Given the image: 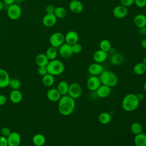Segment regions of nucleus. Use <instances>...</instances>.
<instances>
[{"mask_svg": "<svg viewBox=\"0 0 146 146\" xmlns=\"http://www.w3.org/2000/svg\"><path fill=\"white\" fill-rule=\"evenodd\" d=\"M75 107V99L68 95H63L59 100L58 110L63 116H68L72 113Z\"/></svg>", "mask_w": 146, "mask_h": 146, "instance_id": "nucleus-1", "label": "nucleus"}, {"mask_svg": "<svg viewBox=\"0 0 146 146\" xmlns=\"http://www.w3.org/2000/svg\"><path fill=\"white\" fill-rule=\"evenodd\" d=\"M139 100L136 94L130 93L127 94L123 99L121 105L123 108L127 112L136 110L139 105Z\"/></svg>", "mask_w": 146, "mask_h": 146, "instance_id": "nucleus-2", "label": "nucleus"}, {"mask_svg": "<svg viewBox=\"0 0 146 146\" xmlns=\"http://www.w3.org/2000/svg\"><path fill=\"white\" fill-rule=\"evenodd\" d=\"M101 83L110 87H113L116 86L118 82L117 75L113 72L109 70H104L99 76Z\"/></svg>", "mask_w": 146, "mask_h": 146, "instance_id": "nucleus-3", "label": "nucleus"}, {"mask_svg": "<svg viewBox=\"0 0 146 146\" xmlns=\"http://www.w3.org/2000/svg\"><path fill=\"white\" fill-rule=\"evenodd\" d=\"M46 67L48 73L53 76L59 75L62 74L64 70V66L63 62L56 59L50 60Z\"/></svg>", "mask_w": 146, "mask_h": 146, "instance_id": "nucleus-4", "label": "nucleus"}, {"mask_svg": "<svg viewBox=\"0 0 146 146\" xmlns=\"http://www.w3.org/2000/svg\"><path fill=\"white\" fill-rule=\"evenodd\" d=\"M7 14L10 19L13 21L17 20L22 15V9L17 4L13 3L9 5L7 9Z\"/></svg>", "mask_w": 146, "mask_h": 146, "instance_id": "nucleus-5", "label": "nucleus"}, {"mask_svg": "<svg viewBox=\"0 0 146 146\" xmlns=\"http://www.w3.org/2000/svg\"><path fill=\"white\" fill-rule=\"evenodd\" d=\"M49 41L51 46L58 48L65 42L64 35L60 32L54 33L50 36Z\"/></svg>", "mask_w": 146, "mask_h": 146, "instance_id": "nucleus-6", "label": "nucleus"}, {"mask_svg": "<svg viewBox=\"0 0 146 146\" xmlns=\"http://www.w3.org/2000/svg\"><path fill=\"white\" fill-rule=\"evenodd\" d=\"M82 94V88L81 86L78 83H71L69 86L68 94L74 99L79 98Z\"/></svg>", "mask_w": 146, "mask_h": 146, "instance_id": "nucleus-7", "label": "nucleus"}, {"mask_svg": "<svg viewBox=\"0 0 146 146\" xmlns=\"http://www.w3.org/2000/svg\"><path fill=\"white\" fill-rule=\"evenodd\" d=\"M128 13L127 7L120 5L115 7L112 10L113 16L117 19H122L125 17Z\"/></svg>", "mask_w": 146, "mask_h": 146, "instance_id": "nucleus-8", "label": "nucleus"}, {"mask_svg": "<svg viewBox=\"0 0 146 146\" xmlns=\"http://www.w3.org/2000/svg\"><path fill=\"white\" fill-rule=\"evenodd\" d=\"M102 84L100 80L97 76H92L90 77L87 81V87L90 91H96Z\"/></svg>", "mask_w": 146, "mask_h": 146, "instance_id": "nucleus-9", "label": "nucleus"}, {"mask_svg": "<svg viewBox=\"0 0 146 146\" xmlns=\"http://www.w3.org/2000/svg\"><path fill=\"white\" fill-rule=\"evenodd\" d=\"M59 53L61 57L64 59H68L70 58L73 53L71 49V46L64 43L59 47Z\"/></svg>", "mask_w": 146, "mask_h": 146, "instance_id": "nucleus-10", "label": "nucleus"}, {"mask_svg": "<svg viewBox=\"0 0 146 146\" xmlns=\"http://www.w3.org/2000/svg\"><path fill=\"white\" fill-rule=\"evenodd\" d=\"M8 146H19L21 142V137L19 133L11 132L7 137Z\"/></svg>", "mask_w": 146, "mask_h": 146, "instance_id": "nucleus-11", "label": "nucleus"}, {"mask_svg": "<svg viewBox=\"0 0 146 146\" xmlns=\"http://www.w3.org/2000/svg\"><path fill=\"white\" fill-rule=\"evenodd\" d=\"M56 21L57 18L54 13H47L42 19L43 25L47 27H51L54 26Z\"/></svg>", "mask_w": 146, "mask_h": 146, "instance_id": "nucleus-12", "label": "nucleus"}, {"mask_svg": "<svg viewBox=\"0 0 146 146\" xmlns=\"http://www.w3.org/2000/svg\"><path fill=\"white\" fill-rule=\"evenodd\" d=\"M79 38V35L75 31H69L64 35L66 43L71 46L76 43H78Z\"/></svg>", "mask_w": 146, "mask_h": 146, "instance_id": "nucleus-13", "label": "nucleus"}, {"mask_svg": "<svg viewBox=\"0 0 146 146\" xmlns=\"http://www.w3.org/2000/svg\"><path fill=\"white\" fill-rule=\"evenodd\" d=\"M88 71L90 74L94 76H98L100 75L104 71V68L100 63L95 62L88 66Z\"/></svg>", "mask_w": 146, "mask_h": 146, "instance_id": "nucleus-14", "label": "nucleus"}, {"mask_svg": "<svg viewBox=\"0 0 146 146\" xmlns=\"http://www.w3.org/2000/svg\"><path fill=\"white\" fill-rule=\"evenodd\" d=\"M10 80L8 72L4 69L0 68V88H6L9 86Z\"/></svg>", "mask_w": 146, "mask_h": 146, "instance_id": "nucleus-15", "label": "nucleus"}, {"mask_svg": "<svg viewBox=\"0 0 146 146\" xmlns=\"http://www.w3.org/2000/svg\"><path fill=\"white\" fill-rule=\"evenodd\" d=\"M95 91L99 98H105L110 95L111 90V87L102 84Z\"/></svg>", "mask_w": 146, "mask_h": 146, "instance_id": "nucleus-16", "label": "nucleus"}, {"mask_svg": "<svg viewBox=\"0 0 146 146\" xmlns=\"http://www.w3.org/2000/svg\"><path fill=\"white\" fill-rule=\"evenodd\" d=\"M69 9L75 14H79L83 10V5L79 0L71 1L69 3Z\"/></svg>", "mask_w": 146, "mask_h": 146, "instance_id": "nucleus-17", "label": "nucleus"}, {"mask_svg": "<svg viewBox=\"0 0 146 146\" xmlns=\"http://www.w3.org/2000/svg\"><path fill=\"white\" fill-rule=\"evenodd\" d=\"M47 98L51 102H57L59 101L62 95L58 91L57 88H52L48 90L47 92Z\"/></svg>", "mask_w": 146, "mask_h": 146, "instance_id": "nucleus-18", "label": "nucleus"}, {"mask_svg": "<svg viewBox=\"0 0 146 146\" xmlns=\"http://www.w3.org/2000/svg\"><path fill=\"white\" fill-rule=\"evenodd\" d=\"M107 58V52L102 50H98L93 54V59L96 63H102L106 61Z\"/></svg>", "mask_w": 146, "mask_h": 146, "instance_id": "nucleus-19", "label": "nucleus"}, {"mask_svg": "<svg viewBox=\"0 0 146 146\" xmlns=\"http://www.w3.org/2000/svg\"><path fill=\"white\" fill-rule=\"evenodd\" d=\"M9 98L13 103L18 104L22 101L23 95L19 90H13L10 94Z\"/></svg>", "mask_w": 146, "mask_h": 146, "instance_id": "nucleus-20", "label": "nucleus"}, {"mask_svg": "<svg viewBox=\"0 0 146 146\" xmlns=\"http://www.w3.org/2000/svg\"><path fill=\"white\" fill-rule=\"evenodd\" d=\"M133 23L137 27L146 26V15L143 14H138L133 18Z\"/></svg>", "mask_w": 146, "mask_h": 146, "instance_id": "nucleus-21", "label": "nucleus"}, {"mask_svg": "<svg viewBox=\"0 0 146 146\" xmlns=\"http://www.w3.org/2000/svg\"><path fill=\"white\" fill-rule=\"evenodd\" d=\"M110 61V63L113 65H120L124 61V56L120 52H115L111 56Z\"/></svg>", "mask_w": 146, "mask_h": 146, "instance_id": "nucleus-22", "label": "nucleus"}, {"mask_svg": "<svg viewBox=\"0 0 146 146\" xmlns=\"http://www.w3.org/2000/svg\"><path fill=\"white\" fill-rule=\"evenodd\" d=\"M35 63L38 66H46L49 62V59L46 54H38L35 57Z\"/></svg>", "mask_w": 146, "mask_h": 146, "instance_id": "nucleus-23", "label": "nucleus"}, {"mask_svg": "<svg viewBox=\"0 0 146 146\" xmlns=\"http://www.w3.org/2000/svg\"><path fill=\"white\" fill-rule=\"evenodd\" d=\"M133 141L136 146H146V134L141 132L136 135Z\"/></svg>", "mask_w": 146, "mask_h": 146, "instance_id": "nucleus-24", "label": "nucleus"}, {"mask_svg": "<svg viewBox=\"0 0 146 146\" xmlns=\"http://www.w3.org/2000/svg\"><path fill=\"white\" fill-rule=\"evenodd\" d=\"M69 84L64 80H62L58 84L57 90L60 92L62 96L68 94L69 89Z\"/></svg>", "mask_w": 146, "mask_h": 146, "instance_id": "nucleus-25", "label": "nucleus"}, {"mask_svg": "<svg viewBox=\"0 0 146 146\" xmlns=\"http://www.w3.org/2000/svg\"><path fill=\"white\" fill-rule=\"evenodd\" d=\"M133 72L137 75H141L146 72V66L143 62L136 63L133 67Z\"/></svg>", "mask_w": 146, "mask_h": 146, "instance_id": "nucleus-26", "label": "nucleus"}, {"mask_svg": "<svg viewBox=\"0 0 146 146\" xmlns=\"http://www.w3.org/2000/svg\"><path fill=\"white\" fill-rule=\"evenodd\" d=\"M32 140L34 144L36 146H43L46 143V137L41 133L35 134Z\"/></svg>", "mask_w": 146, "mask_h": 146, "instance_id": "nucleus-27", "label": "nucleus"}, {"mask_svg": "<svg viewBox=\"0 0 146 146\" xmlns=\"http://www.w3.org/2000/svg\"><path fill=\"white\" fill-rule=\"evenodd\" d=\"M112 119L111 115L106 112L101 113L98 116L99 121L103 124H107L111 122Z\"/></svg>", "mask_w": 146, "mask_h": 146, "instance_id": "nucleus-28", "label": "nucleus"}, {"mask_svg": "<svg viewBox=\"0 0 146 146\" xmlns=\"http://www.w3.org/2000/svg\"><path fill=\"white\" fill-rule=\"evenodd\" d=\"M55 82L54 76L50 74H47L42 76V83L46 87L51 86Z\"/></svg>", "mask_w": 146, "mask_h": 146, "instance_id": "nucleus-29", "label": "nucleus"}, {"mask_svg": "<svg viewBox=\"0 0 146 146\" xmlns=\"http://www.w3.org/2000/svg\"><path fill=\"white\" fill-rule=\"evenodd\" d=\"M46 55L48 58V59H49V60L55 59L58 55L57 48L51 46L47 49L46 52Z\"/></svg>", "mask_w": 146, "mask_h": 146, "instance_id": "nucleus-30", "label": "nucleus"}, {"mask_svg": "<svg viewBox=\"0 0 146 146\" xmlns=\"http://www.w3.org/2000/svg\"><path fill=\"white\" fill-rule=\"evenodd\" d=\"M130 130L133 134L136 135L143 132V126L138 122H134L131 124Z\"/></svg>", "mask_w": 146, "mask_h": 146, "instance_id": "nucleus-31", "label": "nucleus"}, {"mask_svg": "<svg viewBox=\"0 0 146 146\" xmlns=\"http://www.w3.org/2000/svg\"><path fill=\"white\" fill-rule=\"evenodd\" d=\"M54 14L57 18H64L67 15V10L63 7H56L55 8Z\"/></svg>", "mask_w": 146, "mask_h": 146, "instance_id": "nucleus-32", "label": "nucleus"}, {"mask_svg": "<svg viewBox=\"0 0 146 146\" xmlns=\"http://www.w3.org/2000/svg\"><path fill=\"white\" fill-rule=\"evenodd\" d=\"M99 47L101 50L108 52L111 49V43L107 39H103L99 43Z\"/></svg>", "mask_w": 146, "mask_h": 146, "instance_id": "nucleus-33", "label": "nucleus"}, {"mask_svg": "<svg viewBox=\"0 0 146 146\" xmlns=\"http://www.w3.org/2000/svg\"><path fill=\"white\" fill-rule=\"evenodd\" d=\"M9 86L13 90H19L21 86V83L18 79L12 78L10 80Z\"/></svg>", "mask_w": 146, "mask_h": 146, "instance_id": "nucleus-34", "label": "nucleus"}, {"mask_svg": "<svg viewBox=\"0 0 146 146\" xmlns=\"http://www.w3.org/2000/svg\"><path fill=\"white\" fill-rule=\"evenodd\" d=\"M71 49L73 54H79L82 50V46L78 42L71 45Z\"/></svg>", "mask_w": 146, "mask_h": 146, "instance_id": "nucleus-35", "label": "nucleus"}, {"mask_svg": "<svg viewBox=\"0 0 146 146\" xmlns=\"http://www.w3.org/2000/svg\"><path fill=\"white\" fill-rule=\"evenodd\" d=\"M38 73L39 75L43 76L46 74H48V71L46 66H38Z\"/></svg>", "mask_w": 146, "mask_h": 146, "instance_id": "nucleus-36", "label": "nucleus"}, {"mask_svg": "<svg viewBox=\"0 0 146 146\" xmlns=\"http://www.w3.org/2000/svg\"><path fill=\"white\" fill-rule=\"evenodd\" d=\"M10 129L7 127H3L1 129V133L2 136L7 137L11 133Z\"/></svg>", "mask_w": 146, "mask_h": 146, "instance_id": "nucleus-37", "label": "nucleus"}, {"mask_svg": "<svg viewBox=\"0 0 146 146\" xmlns=\"http://www.w3.org/2000/svg\"><path fill=\"white\" fill-rule=\"evenodd\" d=\"M134 3L137 7L143 8L146 6V0H135Z\"/></svg>", "mask_w": 146, "mask_h": 146, "instance_id": "nucleus-38", "label": "nucleus"}, {"mask_svg": "<svg viewBox=\"0 0 146 146\" xmlns=\"http://www.w3.org/2000/svg\"><path fill=\"white\" fill-rule=\"evenodd\" d=\"M134 1L135 0H120V2L121 5L127 7L132 6L134 3Z\"/></svg>", "mask_w": 146, "mask_h": 146, "instance_id": "nucleus-39", "label": "nucleus"}, {"mask_svg": "<svg viewBox=\"0 0 146 146\" xmlns=\"http://www.w3.org/2000/svg\"><path fill=\"white\" fill-rule=\"evenodd\" d=\"M0 146H8L7 137L2 135L0 136Z\"/></svg>", "mask_w": 146, "mask_h": 146, "instance_id": "nucleus-40", "label": "nucleus"}, {"mask_svg": "<svg viewBox=\"0 0 146 146\" xmlns=\"http://www.w3.org/2000/svg\"><path fill=\"white\" fill-rule=\"evenodd\" d=\"M55 7L52 5H48L46 8V11L47 13H54L55 10Z\"/></svg>", "mask_w": 146, "mask_h": 146, "instance_id": "nucleus-41", "label": "nucleus"}, {"mask_svg": "<svg viewBox=\"0 0 146 146\" xmlns=\"http://www.w3.org/2000/svg\"><path fill=\"white\" fill-rule=\"evenodd\" d=\"M7 102V98L4 95H0V106H3Z\"/></svg>", "mask_w": 146, "mask_h": 146, "instance_id": "nucleus-42", "label": "nucleus"}, {"mask_svg": "<svg viewBox=\"0 0 146 146\" xmlns=\"http://www.w3.org/2000/svg\"><path fill=\"white\" fill-rule=\"evenodd\" d=\"M138 29H139V31L140 34H141V35H146V26L138 28Z\"/></svg>", "mask_w": 146, "mask_h": 146, "instance_id": "nucleus-43", "label": "nucleus"}, {"mask_svg": "<svg viewBox=\"0 0 146 146\" xmlns=\"http://www.w3.org/2000/svg\"><path fill=\"white\" fill-rule=\"evenodd\" d=\"M2 1H3V3H5V4L7 5H12L15 2V0H2Z\"/></svg>", "mask_w": 146, "mask_h": 146, "instance_id": "nucleus-44", "label": "nucleus"}, {"mask_svg": "<svg viewBox=\"0 0 146 146\" xmlns=\"http://www.w3.org/2000/svg\"><path fill=\"white\" fill-rule=\"evenodd\" d=\"M140 45H141V47H143V48L146 49V38H144L143 40H141V43H140Z\"/></svg>", "mask_w": 146, "mask_h": 146, "instance_id": "nucleus-45", "label": "nucleus"}, {"mask_svg": "<svg viewBox=\"0 0 146 146\" xmlns=\"http://www.w3.org/2000/svg\"><path fill=\"white\" fill-rule=\"evenodd\" d=\"M136 96H137L138 99L139 100V101L142 100L144 99V95H143V93H139V94L136 95Z\"/></svg>", "mask_w": 146, "mask_h": 146, "instance_id": "nucleus-46", "label": "nucleus"}, {"mask_svg": "<svg viewBox=\"0 0 146 146\" xmlns=\"http://www.w3.org/2000/svg\"><path fill=\"white\" fill-rule=\"evenodd\" d=\"M3 7V2L2 1H0V11H2Z\"/></svg>", "mask_w": 146, "mask_h": 146, "instance_id": "nucleus-47", "label": "nucleus"}, {"mask_svg": "<svg viewBox=\"0 0 146 146\" xmlns=\"http://www.w3.org/2000/svg\"><path fill=\"white\" fill-rule=\"evenodd\" d=\"M142 62H143L144 64H145V66H146V57H145L144 58H143V61H142Z\"/></svg>", "mask_w": 146, "mask_h": 146, "instance_id": "nucleus-48", "label": "nucleus"}, {"mask_svg": "<svg viewBox=\"0 0 146 146\" xmlns=\"http://www.w3.org/2000/svg\"><path fill=\"white\" fill-rule=\"evenodd\" d=\"M144 90H145V91L146 92V82H145V83L144 84Z\"/></svg>", "mask_w": 146, "mask_h": 146, "instance_id": "nucleus-49", "label": "nucleus"}, {"mask_svg": "<svg viewBox=\"0 0 146 146\" xmlns=\"http://www.w3.org/2000/svg\"><path fill=\"white\" fill-rule=\"evenodd\" d=\"M19 1H25L26 0H19Z\"/></svg>", "mask_w": 146, "mask_h": 146, "instance_id": "nucleus-50", "label": "nucleus"}, {"mask_svg": "<svg viewBox=\"0 0 146 146\" xmlns=\"http://www.w3.org/2000/svg\"><path fill=\"white\" fill-rule=\"evenodd\" d=\"M78 1V0H71V1Z\"/></svg>", "mask_w": 146, "mask_h": 146, "instance_id": "nucleus-51", "label": "nucleus"}, {"mask_svg": "<svg viewBox=\"0 0 146 146\" xmlns=\"http://www.w3.org/2000/svg\"><path fill=\"white\" fill-rule=\"evenodd\" d=\"M1 106H0V113H1Z\"/></svg>", "mask_w": 146, "mask_h": 146, "instance_id": "nucleus-52", "label": "nucleus"}]
</instances>
